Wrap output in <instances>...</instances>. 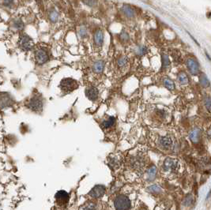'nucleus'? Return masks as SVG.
Listing matches in <instances>:
<instances>
[{
    "label": "nucleus",
    "instance_id": "obj_1",
    "mask_svg": "<svg viewBox=\"0 0 211 210\" xmlns=\"http://www.w3.org/2000/svg\"><path fill=\"white\" fill-rule=\"evenodd\" d=\"M59 87L62 92L64 93H71L79 88V84L73 78H64L61 81Z\"/></svg>",
    "mask_w": 211,
    "mask_h": 210
},
{
    "label": "nucleus",
    "instance_id": "obj_2",
    "mask_svg": "<svg viewBox=\"0 0 211 210\" xmlns=\"http://www.w3.org/2000/svg\"><path fill=\"white\" fill-rule=\"evenodd\" d=\"M114 206L116 209L124 210L131 208V203L128 197H126V195L120 194L115 197L114 201Z\"/></svg>",
    "mask_w": 211,
    "mask_h": 210
},
{
    "label": "nucleus",
    "instance_id": "obj_3",
    "mask_svg": "<svg viewBox=\"0 0 211 210\" xmlns=\"http://www.w3.org/2000/svg\"><path fill=\"white\" fill-rule=\"evenodd\" d=\"M43 106H44V102L43 99L38 95L33 96V97L30 98L28 100L27 107L30 110L35 111V112H40L43 110Z\"/></svg>",
    "mask_w": 211,
    "mask_h": 210
},
{
    "label": "nucleus",
    "instance_id": "obj_4",
    "mask_svg": "<svg viewBox=\"0 0 211 210\" xmlns=\"http://www.w3.org/2000/svg\"><path fill=\"white\" fill-rule=\"evenodd\" d=\"M18 44L20 48L24 51H29L31 50L33 47V41L28 35L23 34L19 37L18 40Z\"/></svg>",
    "mask_w": 211,
    "mask_h": 210
},
{
    "label": "nucleus",
    "instance_id": "obj_5",
    "mask_svg": "<svg viewBox=\"0 0 211 210\" xmlns=\"http://www.w3.org/2000/svg\"><path fill=\"white\" fill-rule=\"evenodd\" d=\"M55 198V202L58 206H64L67 205L69 199H70V196L65 191H59L56 193Z\"/></svg>",
    "mask_w": 211,
    "mask_h": 210
},
{
    "label": "nucleus",
    "instance_id": "obj_6",
    "mask_svg": "<svg viewBox=\"0 0 211 210\" xmlns=\"http://www.w3.org/2000/svg\"><path fill=\"white\" fill-rule=\"evenodd\" d=\"M35 59L37 63L40 65L44 64L49 60V55L48 52H46L44 49H38L35 52Z\"/></svg>",
    "mask_w": 211,
    "mask_h": 210
},
{
    "label": "nucleus",
    "instance_id": "obj_7",
    "mask_svg": "<svg viewBox=\"0 0 211 210\" xmlns=\"http://www.w3.org/2000/svg\"><path fill=\"white\" fill-rule=\"evenodd\" d=\"M13 99L7 93H0V109L5 108L13 104Z\"/></svg>",
    "mask_w": 211,
    "mask_h": 210
},
{
    "label": "nucleus",
    "instance_id": "obj_8",
    "mask_svg": "<svg viewBox=\"0 0 211 210\" xmlns=\"http://www.w3.org/2000/svg\"><path fill=\"white\" fill-rule=\"evenodd\" d=\"M105 187L103 185H97L89 191V195L93 198H100L105 194Z\"/></svg>",
    "mask_w": 211,
    "mask_h": 210
},
{
    "label": "nucleus",
    "instance_id": "obj_9",
    "mask_svg": "<svg viewBox=\"0 0 211 210\" xmlns=\"http://www.w3.org/2000/svg\"><path fill=\"white\" fill-rule=\"evenodd\" d=\"M187 69L193 75H197L199 73V64L194 59H188L187 60Z\"/></svg>",
    "mask_w": 211,
    "mask_h": 210
},
{
    "label": "nucleus",
    "instance_id": "obj_10",
    "mask_svg": "<svg viewBox=\"0 0 211 210\" xmlns=\"http://www.w3.org/2000/svg\"><path fill=\"white\" fill-rule=\"evenodd\" d=\"M163 167L165 171H175L178 167V161L172 158L165 159L164 161Z\"/></svg>",
    "mask_w": 211,
    "mask_h": 210
},
{
    "label": "nucleus",
    "instance_id": "obj_11",
    "mask_svg": "<svg viewBox=\"0 0 211 210\" xmlns=\"http://www.w3.org/2000/svg\"><path fill=\"white\" fill-rule=\"evenodd\" d=\"M158 144L162 149H168L172 146V141L169 137H161L158 140Z\"/></svg>",
    "mask_w": 211,
    "mask_h": 210
},
{
    "label": "nucleus",
    "instance_id": "obj_12",
    "mask_svg": "<svg viewBox=\"0 0 211 210\" xmlns=\"http://www.w3.org/2000/svg\"><path fill=\"white\" fill-rule=\"evenodd\" d=\"M85 95L89 98L90 100H96L98 97V95H99V92H98V89H97L96 87L91 86L89 87L86 89L85 90Z\"/></svg>",
    "mask_w": 211,
    "mask_h": 210
},
{
    "label": "nucleus",
    "instance_id": "obj_13",
    "mask_svg": "<svg viewBox=\"0 0 211 210\" xmlns=\"http://www.w3.org/2000/svg\"><path fill=\"white\" fill-rule=\"evenodd\" d=\"M121 11L123 13L124 15L126 16L127 18H133L135 16V10L131 7H130L129 5L124 4L121 7Z\"/></svg>",
    "mask_w": 211,
    "mask_h": 210
},
{
    "label": "nucleus",
    "instance_id": "obj_14",
    "mask_svg": "<svg viewBox=\"0 0 211 210\" xmlns=\"http://www.w3.org/2000/svg\"><path fill=\"white\" fill-rule=\"evenodd\" d=\"M200 135H201V130L199 129H194L193 130H192L189 134V138L190 140L192 141L193 143L196 144L198 143L199 139H200Z\"/></svg>",
    "mask_w": 211,
    "mask_h": 210
},
{
    "label": "nucleus",
    "instance_id": "obj_15",
    "mask_svg": "<svg viewBox=\"0 0 211 210\" xmlns=\"http://www.w3.org/2000/svg\"><path fill=\"white\" fill-rule=\"evenodd\" d=\"M94 42L97 46H101L104 43V33L100 29L97 30L94 34Z\"/></svg>",
    "mask_w": 211,
    "mask_h": 210
},
{
    "label": "nucleus",
    "instance_id": "obj_16",
    "mask_svg": "<svg viewBox=\"0 0 211 210\" xmlns=\"http://www.w3.org/2000/svg\"><path fill=\"white\" fill-rule=\"evenodd\" d=\"M105 69V62L103 60H98L95 62L93 66V70L97 74H100L102 73Z\"/></svg>",
    "mask_w": 211,
    "mask_h": 210
},
{
    "label": "nucleus",
    "instance_id": "obj_17",
    "mask_svg": "<svg viewBox=\"0 0 211 210\" xmlns=\"http://www.w3.org/2000/svg\"><path fill=\"white\" fill-rule=\"evenodd\" d=\"M157 177V167L155 166L150 167L148 170V174H147V179L150 182H152Z\"/></svg>",
    "mask_w": 211,
    "mask_h": 210
},
{
    "label": "nucleus",
    "instance_id": "obj_18",
    "mask_svg": "<svg viewBox=\"0 0 211 210\" xmlns=\"http://www.w3.org/2000/svg\"><path fill=\"white\" fill-rule=\"evenodd\" d=\"M163 84L166 89H168L170 91H172L175 89V83L173 81H172L170 78H165L163 79Z\"/></svg>",
    "mask_w": 211,
    "mask_h": 210
},
{
    "label": "nucleus",
    "instance_id": "obj_19",
    "mask_svg": "<svg viewBox=\"0 0 211 210\" xmlns=\"http://www.w3.org/2000/svg\"><path fill=\"white\" fill-rule=\"evenodd\" d=\"M199 82H200L201 85L204 88H207L210 85L209 79L207 78V76L204 74H202L199 76Z\"/></svg>",
    "mask_w": 211,
    "mask_h": 210
},
{
    "label": "nucleus",
    "instance_id": "obj_20",
    "mask_svg": "<svg viewBox=\"0 0 211 210\" xmlns=\"http://www.w3.org/2000/svg\"><path fill=\"white\" fill-rule=\"evenodd\" d=\"M177 79H178L179 82L181 84H187L189 82V78L187 77V75L183 72H181L177 76Z\"/></svg>",
    "mask_w": 211,
    "mask_h": 210
},
{
    "label": "nucleus",
    "instance_id": "obj_21",
    "mask_svg": "<svg viewBox=\"0 0 211 210\" xmlns=\"http://www.w3.org/2000/svg\"><path fill=\"white\" fill-rule=\"evenodd\" d=\"M115 122V117H109L108 119L104 121L102 123V127L105 129H108L113 126L114 123Z\"/></svg>",
    "mask_w": 211,
    "mask_h": 210
},
{
    "label": "nucleus",
    "instance_id": "obj_22",
    "mask_svg": "<svg viewBox=\"0 0 211 210\" xmlns=\"http://www.w3.org/2000/svg\"><path fill=\"white\" fill-rule=\"evenodd\" d=\"M135 52H136V54H137L138 55L141 56V55H146V53L148 52V48H146V46L140 45L136 48Z\"/></svg>",
    "mask_w": 211,
    "mask_h": 210
},
{
    "label": "nucleus",
    "instance_id": "obj_23",
    "mask_svg": "<svg viewBox=\"0 0 211 210\" xmlns=\"http://www.w3.org/2000/svg\"><path fill=\"white\" fill-rule=\"evenodd\" d=\"M147 191L151 194H160L161 192H162V190L157 185H152L147 188Z\"/></svg>",
    "mask_w": 211,
    "mask_h": 210
},
{
    "label": "nucleus",
    "instance_id": "obj_24",
    "mask_svg": "<svg viewBox=\"0 0 211 210\" xmlns=\"http://www.w3.org/2000/svg\"><path fill=\"white\" fill-rule=\"evenodd\" d=\"M161 59H162V69L168 67L170 65L169 58H168L167 55H161Z\"/></svg>",
    "mask_w": 211,
    "mask_h": 210
},
{
    "label": "nucleus",
    "instance_id": "obj_25",
    "mask_svg": "<svg viewBox=\"0 0 211 210\" xmlns=\"http://www.w3.org/2000/svg\"><path fill=\"white\" fill-rule=\"evenodd\" d=\"M13 27H14L16 29H18V30L19 31L22 30V29L24 28V24H23V22H22V20H20V19L15 20V21L13 22Z\"/></svg>",
    "mask_w": 211,
    "mask_h": 210
},
{
    "label": "nucleus",
    "instance_id": "obj_26",
    "mask_svg": "<svg viewBox=\"0 0 211 210\" xmlns=\"http://www.w3.org/2000/svg\"><path fill=\"white\" fill-rule=\"evenodd\" d=\"M59 18V14H58V12H57L55 10H53L51 11L50 14H49V19L52 22H56L57 20Z\"/></svg>",
    "mask_w": 211,
    "mask_h": 210
},
{
    "label": "nucleus",
    "instance_id": "obj_27",
    "mask_svg": "<svg viewBox=\"0 0 211 210\" xmlns=\"http://www.w3.org/2000/svg\"><path fill=\"white\" fill-rule=\"evenodd\" d=\"M126 63H127V59L124 56L120 57V59L117 60V64L120 67H123L124 66H126Z\"/></svg>",
    "mask_w": 211,
    "mask_h": 210
},
{
    "label": "nucleus",
    "instance_id": "obj_28",
    "mask_svg": "<svg viewBox=\"0 0 211 210\" xmlns=\"http://www.w3.org/2000/svg\"><path fill=\"white\" fill-rule=\"evenodd\" d=\"M120 38L121 39V40H123V41H127V40L130 39V37H129L128 33H126V32L123 31L122 33H120Z\"/></svg>",
    "mask_w": 211,
    "mask_h": 210
},
{
    "label": "nucleus",
    "instance_id": "obj_29",
    "mask_svg": "<svg viewBox=\"0 0 211 210\" xmlns=\"http://www.w3.org/2000/svg\"><path fill=\"white\" fill-rule=\"evenodd\" d=\"M205 106L208 110V111H211V97L208 96L205 99Z\"/></svg>",
    "mask_w": 211,
    "mask_h": 210
},
{
    "label": "nucleus",
    "instance_id": "obj_30",
    "mask_svg": "<svg viewBox=\"0 0 211 210\" xmlns=\"http://www.w3.org/2000/svg\"><path fill=\"white\" fill-rule=\"evenodd\" d=\"M192 202H193V197H192V195L189 194V195H187V197H186V199H185L183 204H184L185 206H189L192 205Z\"/></svg>",
    "mask_w": 211,
    "mask_h": 210
},
{
    "label": "nucleus",
    "instance_id": "obj_31",
    "mask_svg": "<svg viewBox=\"0 0 211 210\" xmlns=\"http://www.w3.org/2000/svg\"><path fill=\"white\" fill-rule=\"evenodd\" d=\"M79 36H80L82 38H84V37H86V36H87V30H86L85 27H84V26L81 27L80 29H79Z\"/></svg>",
    "mask_w": 211,
    "mask_h": 210
},
{
    "label": "nucleus",
    "instance_id": "obj_32",
    "mask_svg": "<svg viewBox=\"0 0 211 210\" xmlns=\"http://www.w3.org/2000/svg\"><path fill=\"white\" fill-rule=\"evenodd\" d=\"M84 2L89 7H94L96 5V0H84Z\"/></svg>",
    "mask_w": 211,
    "mask_h": 210
},
{
    "label": "nucleus",
    "instance_id": "obj_33",
    "mask_svg": "<svg viewBox=\"0 0 211 210\" xmlns=\"http://www.w3.org/2000/svg\"><path fill=\"white\" fill-rule=\"evenodd\" d=\"M82 209H96V206H95V204L94 203L89 202L87 206L83 207Z\"/></svg>",
    "mask_w": 211,
    "mask_h": 210
},
{
    "label": "nucleus",
    "instance_id": "obj_34",
    "mask_svg": "<svg viewBox=\"0 0 211 210\" xmlns=\"http://www.w3.org/2000/svg\"><path fill=\"white\" fill-rule=\"evenodd\" d=\"M13 2V0H2V2H3V5L5 7H10Z\"/></svg>",
    "mask_w": 211,
    "mask_h": 210
},
{
    "label": "nucleus",
    "instance_id": "obj_35",
    "mask_svg": "<svg viewBox=\"0 0 211 210\" xmlns=\"http://www.w3.org/2000/svg\"><path fill=\"white\" fill-rule=\"evenodd\" d=\"M207 135H208V137H209L210 138H211V128L209 130H208V132H207Z\"/></svg>",
    "mask_w": 211,
    "mask_h": 210
},
{
    "label": "nucleus",
    "instance_id": "obj_36",
    "mask_svg": "<svg viewBox=\"0 0 211 210\" xmlns=\"http://www.w3.org/2000/svg\"><path fill=\"white\" fill-rule=\"evenodd\" d=\"M207 17H208V18H210L211 19V11H210L209 13H207Z\"/></svg>",
    "mask_w": 211,
    "mask_h": 210
},
{
    "label": "nucleus",
    "instance_id": "obj_37",
    "mask_svg": "<svg viewBox=\"0 0 211 210\" xmlns=\"http://www.w3.org/2000/svg\"><path fill=\"white\" fill-rule=\"evenodd\" d=\"M0 19H1V17H0Z\"/></svg>",
    "mask_w": 211,
    "mask_h": 210
}]
</instances>
